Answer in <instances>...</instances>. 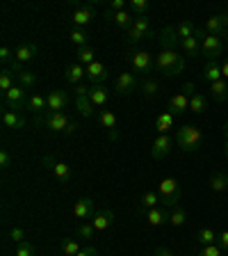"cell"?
Wrapping results in <instances>:
<instances>
[{"label":"cell","instance_id":"cell-1","mask_svg":"<svg viewBox=\"0 0 228 256\" xmlns=\"http://www.w3.org/2000/svg\"><path fill=\"white\" fill-rule=\"evenodd\" d=\"M155 71L165 74L167 78H176L185 71V55H178V50L171 48H160L155 55Z\"/></svg>","mask_w":228,"mask_h":256},{"label":"cell","instance_id":"cell-2","mask_svg":"<svg viewBox=\"0 0 228 256\" xmlns=\"http://www.w3.org/2000/svg\"><path fill=\"white\" fill-rule=\"evenodd\" d=\"M37 126H46L50 133H62V135H73L75 128H78L66 112H50V110H46L41 117H37Z\"/></svg>","mask_w":228,"mask_h":256},{"label":"cell","instance_id":"cell-3","mask_svg":"<svg viewBox=\"0 0 228 256\" xmlns=\"http://www.w3.org/2000/svg\"><path fill=\"white\" fill-rule=\"evenodd\" d=\"M176 144L181 146V151L185 154H194V151L201 149L203 144V135L197 126H192V124H185V126L178 128V133H176Z\"/></svg>","mask_w":228,"mask_h":256},{"label":"cell","instance_id":"cell-4","mask_svg":"<svg viewBox=\"0 0 228 256\" xmlns=\"http://www.w3.org/2000/svg\"><path fill=\"white\" fill-rule=\"evenodd\" d=\"M194 94H197V85H194V82H187V85L183 87V92H178V94H174L169 98L167 112H171L174 117H183V114L190 110V98Z\"/></svg>","mask_w":228,"mask_h":256},{"label":"cell","instance_id":"cell-5","mask_svg":"<svg viewBox=\"0 0 228 256\" xmlns=\"http://www.w3.org/2000/svg\"><path fill=\"white\" fill-rule=\"evenodd\" d=\"M126 34H128V44H137L142 39L153 37V28H151L149 16H135L133 26L126 30Z\"/></svg>","mask_w":228,"mask_h":256},{"label":"cell","instance_id":"cell-6","mask_svg":"<svg viewBox=\"0 0 228 256\" xmlns=\"http://www.w3.org/2000/svg\"><path fill=\"white\" fill-rule=\"evenodd\" d=\"M160 199H162V206H176V204L181 202V183L167 176L160 181Z\"/></svg>","mask_w":228,"mask_h":256},{"label":"cell","instance_id":"cell-7","mask_svg":"<svg viewBox=\"0 0 228 256\" xmlns=\"http://www.w3.org/2000/svg\"><path fill=\"white\" fill-rule=\"evenodd\" d=\"M27 90H23L21 85H14L9 92H5L2 94V108L5 110H14V112H18V110H23V108H27Z\"/></svg>","mask_w":228,"mask_h":256},{"label":"cell","instance_id":"cell-8","mask_svg":"<svg viewBox=\"0 0 228 256\" xmlns=\"http://www.w3.org/2000/svg\"><path fill=\"white\" fill-rule=\"evenodd\" d=\"M201 55L206 58V62L210 60H219L224 55V39L215 37V34H206L201 42Z\"/></svg>","mask_w":228,"mask_h":256},{"label":"cell","instance_id":"cell-9","mask_svg":"<svg viewBox=\"0 0 228 256\" xmlns=\"http://www.w3.org/2000/svg\"><path fill=\"white\" fill-rule=\"evenodd\" d=\"M137 87H139V78L135 76V71H123V74L117 78V82H114V92H117L119 96L133 94Z\"/></svg>","mask_w":228,"mask_h":256},{"label":"cell","instance_id":"cell-10","mask_svg":"<svg viewBox=\"0 0 228 256\" xmlns=\"http://www.w3.org/2000/svg\"><path fill=\"white\" fill-rule=\"evenodd\" d=\"M130 64H133V69L137 71V74H149V71L155 69L153 55L146 53V50H133V55H130Z\"/></svg>","mask_w":228,"mask_h":256},{"label":"cell","instance_id":"cell-11","mask_svg":"<svg viewBox=\"0 0 228 256\" xmlns=\"http://www.w3.org/2000/svg\"><path fill=\"white\" fill-rule=\"evenodd\" d=\"M43 165H46V170H50V172H53V174L59 178V181H64V183H69L71 176H73V172H71L69 162L55 160V158H50V156H43Z\"/></svg>","mask_w":228,"mask_h":256},{"label":"cell","instance_id":"cell-12","mask_svg":"<svg viewBox=\"0 0 228 256\" xmlns=\"http://www.w3.org/2000/svg\"><path fill=\"white\" fill-rule=\"evenodd\" d=\"M174 142H176V138H171V135H158L153 140V146H151L153 160H162L165 156H169V151L174 149Z\"/></svg>","mask_w":228,"mask_h":256},{"label":"cell","instance_id":"cell-13","mask_svg":"<svg viewBox=\"0 0 228 256\" xmlns=\"http://www.w3.org/2000/svg\"><path fill=\"white\" fill-rule=\"evenodd\" d=\"M48 101V110L50 112H64L69 108V101H71V94L66 90H55L46 96Z\"/></svg>","mask_w":228,"mask_h":256},{"label":"cell","instance_id":"cell-14","mask_svg":"<svg viewBox=\"0 0 228 256\" xmlns=\"http://www.w3.org/2000/svg\"><path fill=\"white\" fill-rule=\"evenodd\" d=\"M94 206H96V202L91 197H82V199H78V202L73 204V218L75 220H87L89 222L91 218H94Z\"/></svg>","mask_w":228,"mask_h":256},{"label":"cell","instance_id":"cell-15","mask_svg":"<svg viewBox=\"0 0 228 256\" xmlns=\"http://www.w3.org/2000/svg\"><path fill=\"white\" fill-rule=\"evenodd\" d=\"M226 28H228V12L210 16V18H208V23H206V32H208V34H215V37L226 34Z\"/></svg>","mask_w":228,"mask_h":256},{"label":"cell","instance_id":"cell-16","mask_svg":"<svg viewBox=\"0 0 228 256\" xmlns=\"http://www.w3.org/2000/svg\"><path fill=\"white\" fill-rule=\"evenodd\" d=\"M98 119H101V126L107 130L112 142H117L119 140V133H117V114L112 110H101L98 112Z\"/></svg>","mask_w":228,"mask_h":256},{"label":"cell","instance_id":"cell-17","mask_svg":"<svg viewBox=\"0 0 228 256\" xmlns=\"http://www.w3.org/2000/svg\"><path fill=\"white\" fill-rule=\"evenodd\" d=\"M87 80H89L91 85H103V82L107 80V66L96 60L94 64L87 66Z\"/></svg>","mask_w":228,"mask_h":256},{"label":"cell","instance_id":"cell-18","mask_svg":"<svg viewBox=\"0 0 228 256\" xmlns=\"http://www.w3.org/2000/svg\"><path fill=\"white\" fill-rule=\"evenodd\" d=\"M91 18H94V10H91V7H78V10L71 14V23H73L75 28H80V30H85L91 23Z\"/></svg>","mask_w":228,"mask_h":256},{"label":"cell","instance_id":"cell-19","mask_svg":"<svg viewBox=\"0 0 228 256\" xmlns=\"http://www.w3.org/2000/svg\"><path fill=\"white\" fill-rule=\"evenodd\" d=\"M2 126L11 128V130H23V128H25V117H23L21 112L5 110L2 112Z\"/></svg>","mask_w":228,"mask_h":256},{"label":"cell","instance_id":"cell-20","mask_svg":"<svg viewBox=\"0 0 228 256\" xmlns=\"http://www.w3.org/2000/svg\"><path fill=\"white\" fill-rule=\"evenodd\" d=\"M174 128H176L174 114H171V112H160L158 119H155V130H158V135H169Z\"/></svg>","mask_w":228,"mask_h":256},{"label":"cell","instance_id":"cell-21","mask_svg":"<svg viewBox=\"0 0 228 256\" xmlns=\"http://www.w3.org/2000/svg\"><path fill=\"white\" fill-rule=\"evenodd\" d=\"M91 224H94V229L101 234V231H105V229H110L112 224H114V213H112L110 208H105V210H101V213H96L94 218L89 220Z\"/></svg>","mask_w":228,"mask_h":256},{"label":"cell","instance_id":"cell-22","mask_svg":"<svg viewBox=\"0 0 228 256\" xmlns=\"http://www.w3.org/2000/svg\"><path fill=\"white\" fill-rule=\"evenodd\" d=\"M37 58V44H21L16 48L14 53V62L16 64H25V62H32Z\"/></svg>","mask_w":228,"mask_h":256},{"label":"cell","instance_id":"cell-23","mask_svg":"<svg viewBox=\"0 0 228 256\" xmlns=\"http://www.w3.org/2000/svg\"><path fill=\"white\" fill-rule=\"evenodd\" d=\"M169 210H167V206H158L153 208V210H149V213L144 215L146 218V222L151 224V226H162V224H169Z\"/></svg>","mask_w":228,"mask_h":256},{"label":"cell","instance_id":"cell-24","mask_svg":"<svg viewBox=\"0 0 228 256\" xmlns=\"http://www.w3.org/2000/svg\"><path fill=\"white\" fill-rule=\"evenodd\" d=\"M64 78L69 80V85H80V82H82V78H87V66H82L80 62L69 64V66H66Z\"/></svg>","mask_w":228,"mask_h":256},{"label":"cell","instance_id":"cell-25","mask_svg":"<svg viewBox=\"0 0 228 256\" xmlns=\"http://www.w3.org/2000/svg\"><path fill=\"white\" fill-rule=\"evenodd\" d=\"M160 44H162V48H171V50H176V48H178L181 39H178L176 26H167V28H162V32H160Z\"/></svg>","mask_w":228,"mask_h":256},{"label":"cell","instance_id":"cell-26","mask_svg":"<svg viewBox=\"0 0 228 256\" xmlns=\"http://www.w3.org/2000/svg\"><path fill=\"white\" fill-rule=\"evenodd\" d=\"M203 80H206L208 85H213V82H217V80H222V64L217 62V60H210V62H206V66H203Z\"/></svg>","mask_w":228,"mask_h":256},{"label":"cell","instance_id":"cell-27","mask_svg":"<svg viewBox=\"0 0 228 256\" xmlns=\"http://www.w3.org/2000/svg\"><path fill=\"white\" fill-rule=\"evenodd\" d=\"M160 204H162V199H160V192H153V190L144 192L142 202H139V213H142V215H146V213H149V210H153V208H158Z\"/></svg>","mask_w":228,"mask_h":256},{"label":"cell","instance_id":"cell-28","mask_svg":"<svg viewBox=\"0 0 228 256\" xmlns=\"http://www.w3.org/2000/svg\"><path fill=\"white\" fill-rule=\"evenodd\" d=\"M178 48H181L185 55H190V58H197V55H201V39H199L197 34H194V37H187V39H181Z\"/></svg>","mask_w":228,"mask_h":256},{"label":"cell","instance_id":"cell-29","mask_svg":"<svg viewBox=\"0 0 228 256\" xmlns=\"http://www.w3.org/2000/svg\"><path fill=\"white\" fill-rule=\"evenodd\" d=\"M107 16L112 18V23L117 28H123V30H128V28L133 26V21H135V16L130 14L128 10H123V12H107Z\"/></svg>","mask_w":228,"mask_h":256},{"label":"cell","instance_id":"cell-30","mask_svg":"<svg viewBox=\"0 0 228 256\" xmlns=\"http://www.w3.org/2000/svg\"><path fill=\"white\" fill-rule=\"evenodd\" d=\"M89 98H91V103H94L96 108H105L110 94H107L105 85H91L89 87Z\"/></svg>","mask_w":228,"mask_h":256},{"label":"cell","instance_id":"cell-31","mask_svg":"<svg viewBox=\"0 0 228 256\" xmlns=\"http://www.w3.org/2000/svg\"><path fill=\"white\" fill-rule=\"evenodd\" d=\"M27 110L34 112L37 117H41L43 112L48 110V101H46V96H41V94H32L30 98H27Z\"/></svg>","mask_w":228,"mask_h":256},{"label":"cell","instance_id":"cell-32","mask_svg":"<svg viewBox=\"0 0 228 256\" xmlns=\"http://www.w3.org/2000/svg\"><path fill=\"white\" fill-rule=\"evenodd\" d=\"M210 96H213L217 103H224L228 98V80H217V82H213L210 85Z\"/></svg>","mask_w":228,"mask_h":256},{"label":"cell","instance_id":"cell-33","mask_svg":"<svg viewBox=\"0 0 228 256\" xmlns=\"http://www.w3.org/2000/svg\"><path fill=\"white\" fill-rule=\"evenodd\" d=\"M208 188L213 192H226L228 188V172H219V174H213L210 181H208Z\"/></svg>","mask_w":228,"mask_h":256},{"label":"cell","instance_id":"cell-34","mask_svg":"<svg viewBox=\"0 0 228 256\" xmlns=\"http://www.w3.org/2000/svg\"><path fill=\"white\" fill-rule=\"evenodd\" d=\"M75 106H78V112L82 117H94L96 114V106L91 103L89 96H75Z\"/></svg>","mask_w":228,"mask_h":256},{"label":"cell","instance_id":"cell-35","mask_svg":"<svg viewBox=\"0 0 228 256\" xmlns=\"http://www.w3.org/2000/svg\"><path fill=\"white\" fill-rule=\"evenodd\" d=\"M219 238V234H215L213 229H208V226H203L201 231L197 234V247H208V245H215Z\"/></svg>","mask_w":228,"mask_h":256},{"label":"cell","instance_id":"cell-36","mask_svg":"<svg viewBox=\"0 0 228 256\" xmlns=\"http://www.w3.org/2000/svg\"><path fill=\"white\" fill-rule=\"evenodd\" d=\"M16 80H18L16 85H21L23 90H32V87L37 85V76L32 74V71H27V69L18 71V74H16Z\"/></svg>","mask_w":228,"mask_h":256},{"label":"cell","instance_id":"cell-37","mask_svg":"<svg viewBox=\"0 0 228 256\" xmlns=\"http://www.w3.org/2000/svg\"><path fill=\"white\" fill-rule=\"evenodd\" d=\"M69 39H71V44H75L78 48L89 46V34H87V30H80V28H73V30L69 32Z\"/></svg>","mask_w":228,"mask_h":256},{"label":"cell","instance_id":"cell-38","mask_svg":"<svg viewBox=\"0 0 228 256\" xmlns=\"http://www.w3.org/2000/svg\"><path fill=\"white\" fill-rule=\"evenodd\" d=\"M14 76L16 74L11 69H7V66L0 71V92H2V94H5V92H9L11 87H14Z\"/></svg>","mask_w":228,"mask_h":256},{"label":"cell","instance_id":"cell-39","mask_svg":"<svg viewBox=\"0 0 228 256\" xmlns=\"http://www.w3.org/2000/svg\"><path fill=\"white\" fill-rule=\"evenodd\" d=\"M190 110H192V112H197V114H203V112L208 110V101H206V96L199 94V92H197V94H194V96L190 98Z\"/></svg>","mask_w":228,"mask_h":256},{"label":"cell","instance_id":"cell-40","mask_svg":"<svg viewBox=\"0 0 228 256\" xmlns=\"http://www.w3.org/2000/svg\"><path fill=\"white\" fill-rule=\"evenodd\" d=\"M197 30H199V28L194 26L192 21H183V23H178V26H176V32H178V39L194 37V34H197Z\"/></svg>","mask_w":228,"mask_h":256},{"label":"cell","instance_id":"cell-41","mask_svg":"<svg viewBox=\"0 0 228 256\" xmlns=\"http://www.w3.org/2000/svg\"><path fill=\"white\" fill-rule=\"evenodd\" d=\"M185 222H187V213H185V210H183L181 206L174 208V210H171V215H169V224H171V226H174V229H178V226H183Z\"/></svg>","mask_w":228,"mask_h":256},{"label":"cell","instance_id":"cell-42","mask_svg":"<svg viewBox=\"0 0 228 256\" xmlns=\"http://www.w3.org/2000/svg\"><path fill=\"white\" fill-rule=\"evenodd\" d=\"M75 55H78V62L82 64V66H89V64L96 62V53L91 50L89 46H87V48H78V53H75Z\"/></svg>","mask_w":228,"mask_h":256},{"label":"cell","instance_id":"cell-43","mask_svg":"<svg viewBox=\"0 0 228 256\" xmlns=\"http://www.w3.org/2000/svg\"><path fill=\"white\" fill-rule=\"evenodd\" d=\"M158 92H160V82L155 78H149V80H144L142 82V94L146 96V98H153Z\"/></svg>","mask_w":228,"mask_h":256},{"label":"cell","instance_id":"cell-44","mask_svg":"<svg viewBox=\"0 0 228 256\" xmlns=\"http://www.w3.org/2000/svg\"><path fill=\"white\" fill-rule=\"evenodd\" d=\"M80 250H82V247H80L75 240H69V238L62 240V252H64V256H78Z\"/></svg>","mask_w":228,"mask_h":256},{"label":"cell","instance_id":"cell-45","mask_svg":"<svg viewBox=\"0 0 228 256\" xmlns=\"http://www.w3.org/2000/svg\"><path fill=\"white\" fill-rule=\"evenodd\" d=\"M96 234H98V231L94 229V224H91V222H82V224L78 226V238L91 240V238H96Z\"/></svg>","mask_w":228,"mask_h":256},{"label":"cell","instance_id":"cell-46","mask_svg":"<svg viewBox=\"0 0 228 256\" xmlns=\"http://www.w3.org/2000/svg\"><path fill=\"white\" fill-rule=\"evenodd\" d=\"M151 2L149 0H130V10L135 12V16H146Z\"/></svg>","mask_w":228,"mask_h":256},{"label":"cell","instance_id":"cell-47","mask_svg":"<svg viewBox=\"0 0 228 256\" xmlns=\"http://www.w3.org/2000/svg\"><path fill=\"white\" fill-rule=\"evenodd\" d=\"M197 256H224V250L215 242V245H208V247H197Z\"/></svg>","mask_w":228,"mask_h":256},{"label":"cell","instance_id":"cell-48","mask_svg":"<svg viewBox=\"0 0 228 256\" xmlns=\"http://www.w3.org/2000/svg\"><path fill=\"white\" fill-rule=\"evenodd\" d=\"M37 254V247L32 245V242H21V245L16 247V252H14V256H34Z\"/></svg>","mask_w":228,"mask_h":256},{"label":"cell","instance_id":"cell-49","mask_svg":"<svg viewBox=\"0 0 228 256\" xmlns=\"http://www.w3.org/2000/svg\"><path fill=\"white\" fill-rule=\"evenodd\" d=\"M9 238L14 240V242H18V245H21V242H25V231H23L21 226H14V229L9 231Z\"/></svg>","mask_w":228,"mask_h":256},{"label":"cell","instance_id":"cell-50","mask_svg":"<svg viewBox=\"0 0 228 256\" xmlns=\"http://www.w3.org/2000/svg\"><path fill=\"white\" fill-rule=\"evenodd\" d=\"M11 167V154L7 149L0 151V170H9Z\"/></svg>","mask_w":228,"mask_h":256},{"label":"cell","instance_id":"cell-51","mask_svg":"<svg viewBox=\"0 0 228 256\" xmlns=\"http://www.w3.org/2000/svg\"><path fill=\"white\" fill-rule=\"evenodd\" d=\"M0 62L5 64V66H9V64L14 62V58H11V50H9V46H2V48H0Z\"/></svg>","mask_w":228,"mask_h":256},{"label":"cell","instance_id":"cell-52","mask_svg":"<svg viewBox=\"0 0 228 256\" xmlns=\"http://www.w3.org/2000/svg\"><path fill=\"white\" fill-rule=\"evenodd\" d=\"M217 245L222 247L224 252H228V231H222V234H219V238H217Z\"/></svg>","mask_w":228,"mask_h":256},{"label":"cell","instance_id":"cell-53","mask_svg":"<svg viewBox=\"0 0 228 256\" xmlns=\"http://www.w3.org/2000/svg\"><path fill=\"white\" fill-rule=\"evenodd\" d=\"M123 10H126V2H123V0H112V5L107 12H123Z\"/></svg>","mask_w":228,"mask_h":256},{"label":"cell","instance_id":"cell-54","mask_svg":"<svg viewBox=\"0 0 228 256\" xmlns=\"http://www.w3.org/2000/svg\"><path fill=\"white\" fill-rule=\"evenodd\" d=\"M78 256H98V252H96V247H82V250H80V254Z\"/></svg>","mask_w":228,"mask_h":256},{"label":"cell","instance_id":"cell-55","mask_svg":"<svg viewBox=\"0 0 228 256\" xmlns=\"http://www.w3.org/2000/svg\"><path fill=\"white\" fill-rule=\"evenodd\" d=\"M75 96H89V87L82 85V82H80V85H75Z\"/></svg>","mask_w":228,"mask_h":256},{"label":"cell","instance_id":"cell-56","mask_svg":"<svg viewBox=\"0 0 228 256\" xmlns=\"http://www.w3.org/2000/svg\"><path fill=\"white\" fill-rule=\"evenodd\" d=\"M153 254H155V256H176L174 252H171V250H167V247H158V250H155Z\"/></svg>","mask_w":228,"mask_h":256},{"label":"cell","instance_id":"cell-57","mask_svg":"<svg viewBox=\"0 0 228 256\" xmlns=\"http://www.w3.org/2000/svg\"><path fill=\"white\" fill-rule=\"evenodd\" d=\"M222 76H224V80H228V55L224 58V62H222Z\"/></svg>","mask_w":228,"mask_h":256},{"label":"cell","instance_id":"cell-58","mask_svg":"<svg viewBox=\"0 0 228 256\" xmlns=\"http://www.w3.org/2000/svg\"><path fill=\"white\" fill-rule=\"evenodd\" d=\"M224 156L228 158V140H226V144H224Z\"/></svg>","mask_w":228,"mask_h":256},{"label":"cell","instance_id":"cell-59","mask_svg":"<svg viewBox=\"0 0 228 256\" xmlns=\"http://www.w3.org/2000/svg\"><path fill=\"white\" fill-rule=\"evenodd\" d=\"M224 133H226V140H228V122H226V126H224Z\"/></svg>","mask_w":228,"mask_h":256},{"label":"cell","instance_id":"cell-60","mask_svg":"<svg viewBox=\"0 0 228 256\" xmlns=\"http://www.w3.org/2000/svg\"><path fill=\"white\" fill-rule=\"evenodd\" d=\"M226 46H228V32H226Z\"/></svg>","mask_w":228,"mask_h":256},{"label":"cell","instance_id":"cell-61","mask_svg":"<svg viewBox=\"0 0 228 256\" xmlns=\"http://www.w3.org/2000/svg\"><path fill=\"white\" fill-rule=\"evenodd\" d=\"M149 256H155V254H149Z\"/></svg>","mask_w":228,"mask_h":256},{"label":"cell","instance_id":"cell-62","mask_svg":"<svg viewBox=\"0 0 228 256\" xmlns=\"http://www.w3.org/2000/svg\"><path fill=\"white\" fill-rule=\"evenodd\" d=\"M226 192H228V188H226Z\"/></svg>","mask_w":228,"mask_h":256}]
</instances>
